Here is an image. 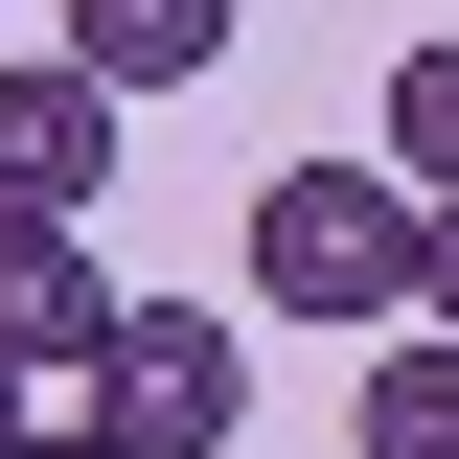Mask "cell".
I'll use <instances>...</instances> for the list:
<instances>
[{
  "label": "cell",
  "mask_w": 459,
  "mask_h": 459,
  "mask_svg": "<svg viewBox=\"0 0 459 459\" xmlns=\"http://www.w3.org/2000/svg\"><path fill=\"white\" fill-rule=\"evenodd\" d=\"M253 299L322 322V344L413 322V184L391 161H276V184H253Z\"/></svg>",
  "instance_id": "6da1fadb"
},
{
  "label": "cell",
  "mask_w": 459,
  "mask_h": 459,
  "mask_svg": "<svg viewBox=\"0 0 459 459\" xmlns=\"http://www.w3.org/2000/svg\"><path fill=\"white\" fill-rule=\"evenodd\" d=\"M69 391H92V437H115V459H230V437H253V344H230L207 299H115Z\"/></svg>",
  "instance_id": "7a4b0ae2"
},
{
  "label": "cell",
  "mask_w": 459,
  "mask_h": 459,
  "mask_svg": "<svg viewBox=\"0 0 459 459\" xmlns=\"http://www.w3.org/2000/svg\"><path fill=\"white\" fill-rule=\"evenodd\" d=\"M92 322H115L92 207H0V368H23V391H69V368H92Z\"/></svg>",
  "instance_id": "3957f363"
},
{
  "label": "cell",
  "mask_w": 459,
  "mask_h": 459,
  "mask_svg": "<svg viewBox=\"0 0 459 459\" xmlns=\"http://www.w3.org/2000/svg\"><path fill=\"white\" fill-rule=\"evenodd\" d=\"M115 115L138 92H92L69 47H0V207H92L115 184Z\"/></svg>",
  "instance_id": "277c9868"
},
{
  "label": "cell",
  "mask_w": 459,
  "mask_h": 459,
  "mask_svg": "<svg viewBox=\"0 0 459 459\" xmlns=\"http://www.w3.org/2000/svg\"><path fill=\"white\" fill-rule=\"evenodd\" d=\"M230 23H253V0H69V69H92V92H207Z\"/></svg>",
  "instance_id": "5b68a950"
},
{
  "label": "cell",
  "mask_w": 459,
  "mask_h": 459,
  "mask_svg": "<svg viewBox=\"0 0 459 459\" xmlns=\"http://www.w3.org/2000/svg\"><path fill=\"white\" fill-rule=\"evenodd\" d=\"M344 459H459V344H437V322H368V368H344Z\"/></svg>",
  "instance_id": "8992f818"
},
{
  "label": "cell",
  "mask_w": 459,
  "mask_h": 459,
  "mask_svg": "<svg viewBox=\"0 0 459 459\" xmlns=\"http://www.w3.org/2000/svg\"><path fill=\"white\" fill-rule=\"evenodd\" d=\"M391 184H459V47H391Z\"/></svg>",
  "instance_id": "52a82bcc"
},
{
  "label": "cell",
  "mask_w": 459,
  "mask_h": 459,
  "mask_svg": "<svg viewBox=\"0 0 459 459\" xmlns=\"http://www.w3.org/2000/svg\"><path fill=\"white\" fill-rule=\"evenodd\" d=\"M413 322L459 344V184H413Z\"/></svg>",
  "instance_id": "ba28073f"
},
{
  "label": "cell",
  "mask_w": 459,
  "mask_h": 459,
  "mask_svg": "<svg viewBox=\"0 0 459 459\" xmlns=\"http://www.w3.org/2000/svg\"><path fill=\"white\" fill-rule=\"evenodd\" d=\"M0 459H115V437H92V413H23V437H0Z\"/></svg>",
  "instance_id": "9c48e42d"
},
{
  "label": "cell",
  "mask_w": 459,
  "mask_h": 459,
  "mask_svg": "<svg viewBox=\"0 0 459 459\" xmlns=\"http://www.w3.org/2000/svg\"><path fill=\"white\" fill-rule=\"evenodd\" d=\"M0 437H23V368H0Z\"/></svg>",
  "instance_id": "30bf717a"
}]
</instances>
